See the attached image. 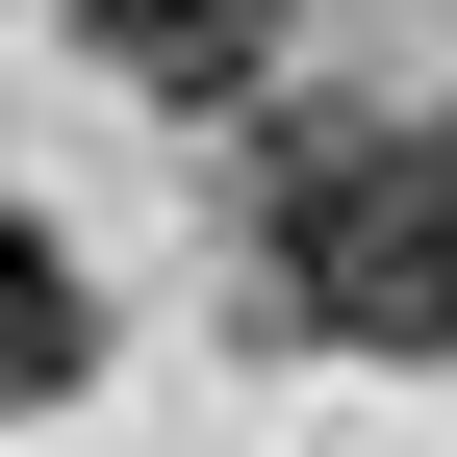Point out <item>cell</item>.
I'll return each mask as SVG.
<instances>
[{
    "instance_id": "cell-1",
    "label": "cell",
    "mask_w": 457,
    "mask_h": 457,
    "mask_svg": "<svg viewBox=\"0 0 457 457\" xmlns=\"http://www.w3.org/2000/svg\"><path fill=\"white\" fill-rule=\"evenodd\" d=\"M279 305L330 356H457V128H305L279 153Z\"/></svg>"
},
{
    "instance_id": "cell-2",
    "label": "cell",
    "mask_w": 457,
    "mask_h": 457,
    "mask_svg": "<svg viewBox=\"0 0 457 457\" xmlns=\"http://www.w3.org/2000/svg\"><path fill=\"white\" fill-rule=\"evenodd\" d=\"M77 381H102V279L0 204V407H77Z\"/></svg>"
},
{
    "instance_id": "cell-3",
    "label": "cell",
    "mask_w": 457,
    "mask_h": 457,
    "mask_svg": "<svg viewBox=\"0 0 457 457\" xmlns=\"http://www.w3.org/2000/svg\"><path fill=\"white\" fill-rule=\"evenodd\" d=\"M102 51H128L153 102H254V51H279V0H102Z\"/></svg>"
}]
</instances>
